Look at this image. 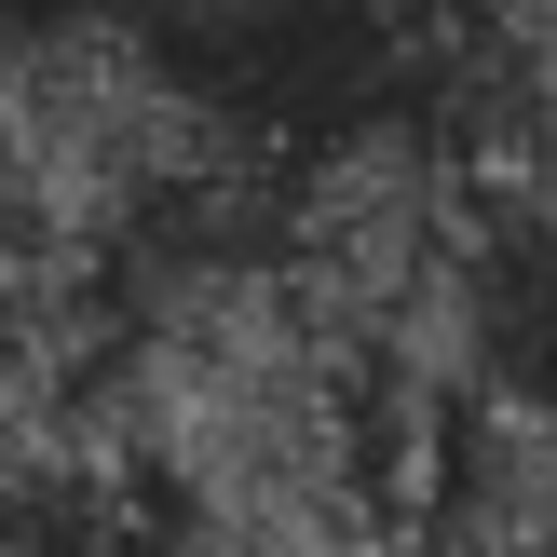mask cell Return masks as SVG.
<instances>
[{
    "label": "cell",
    "instance_id": "cell-1",
    "mask_svg": "<svg viewBox=\"0 0 557 557\" xmlns=\"http://www.w3.org/2000/svg\"><path fill=\"white\" fill-rule=\"evenodd\" d=\"M96 14L286 150H326L381 109H435L462 82V0H96Z\"/></svg>",
    "mask_w": 557,
    "mask_h": 557
},
{
    "label": "cell",
    "instance_id": "cell-2",
    "mask_svg": "<svg viewBox=\"0 0 557 557\" xmlns=\"http://www.w3.org/2000/svg\"><path fill=\"white\" fill-rule=\"evenodd\" d=\"M408 557H435V544H408Z\"/></svg>",
    "mask_w": 557,
    "mask_h": 557
}]
</instances>
